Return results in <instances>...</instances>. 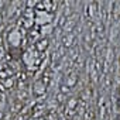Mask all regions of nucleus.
Segmentation results:
<instances>
[{"mask_svg":"<svg viewBox=\"0 0 120 120\" xmlns=\"http://www.w3.org/2000/svg\"><path fill=\"white\" fill-rule=\"evenodd\" d=\"M117 103H119V106H120V98H119V100H117Z\"/></svg>","mask_w":120,"mask_h":120,"instance_id":"1","label":"nucleus"}]
</instances>
